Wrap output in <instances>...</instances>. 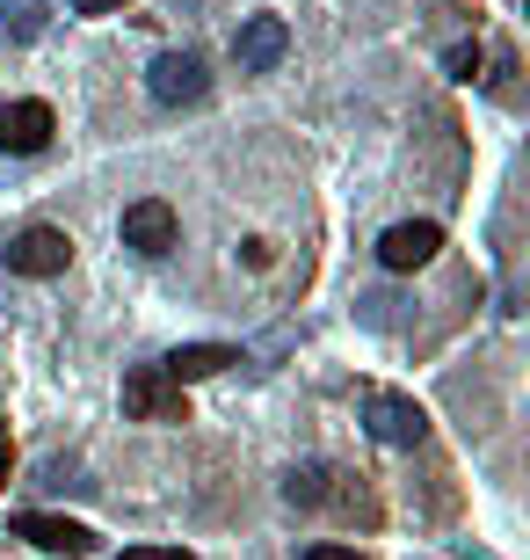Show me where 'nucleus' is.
Listing matches in <instances>:
<instances>
[{
  "label": "nucleus",
  "instance_id": "2eb2a0df",
  "mask_svg": "<svg viewBox=\"0 0 530 560\" xmlns=\"http://www.w3.org/2000/svg\"><path fill=\"white\" fill-rule=\"evenodd\" d=\"M117 8H131V0H73V15H117Z\"/></svg>",
  "mask_w": 530,
  "mask_h": 560
},
{
  "label": "nucleus",
  "instance_id": "dca6fc26",
  "mask_svg": "<svg viewBox=\"0 0 530 560\" xmlns=\"http://www.w3.org/2000/svg\"><path fill=\"white\" fill-rule=\"evenodd\" d=\"M306 560H364V553H356V546H313Z\"/></svg>",
  "mask_w": 530,
  "mask_h": 560
},
{
  "label": "nucleus",
  "instance_id": "f8f14e48",
  "mask_svg": "<svg viewBox=\"0 0 530 560\" xmlns=\"http://www.w3.org/2000/svg\"><path fill=\"white\" fill-rule=\"evenodd\" d=\"M284 495L306 502V510H313V502H327V466H298V474L284 480Z\"/></svg>",
  "mask_w": 530,
  "mask_h": 560
},
{
  "label": "nucleus",
  "instance_id": "f03ea898",
  "mask_svg": "<svg viewBox=\"0 0 530 560\" xmlns=\"http://www.w3.org/2000/svg\"><path fill=\"white\" fill-rule=\"evenodd\" d=\"M145 88H153V103L161 109H189V103H204L211 95V73L197 51H161V59L145 66Z\"/></svg>",
  "mask_w": 530,
  "mask_h": 560
},
{
  "label": "nucleus",
  "instance_id": "20e7f679",
  "mask_svg": "<svg viewBox=\"0 0 530 560\" xmlns=\"http://www.w3.org/2000/svg\"><path fill=\"white\" fill-rule=\"evenodd\" d=\"M66 262H73V241H66L59 226H22L15 241H8V270L15 277H59Z\"/></svg>",
  "mask_w": 530,
  "mask_h": 560
},
{
  "label": "nucleus",
  "instance_id": "f257e3e1",
  "mask_svg": "<svg viewBox=\"0 0 530 560\" xmlns=\"http://www.w3.org/2000/svg\"><path fill=\"white\" fill-rule=\"evenodd\" d=\"M123 416L131 422H189V400L167 378V364H131L123 372Z\"/></svg>",
  "mask_w": 530,
  "mask_h": 560
},
{
  "label": "nucleus",
  "instance_id": "6e6552de",
  "mask_svg": "<svg viewBox=\"0 0 530 560\" xmlns=\"http://www.w3.org/2000/svg\"><path fill=\"white\" fill-rule=\"evenodd\" d=\"M284 51H291L284 15H247L240 30H233V59H240V73H269Z\"/></svg>",
  "mask_w": 530,
  "mask_h": 560
},
{
  "label": "nucleus",
  "instance_id": "39448f33",
  "mask_svg": "<svg viewBox=\"0 0 530 560\" xmlns=\"http://www.w3.org/2000/svg\"><path fill=\"white\" fill-rule=\"evenodd\" d=\"M15 539H30L37 553H66V560H87L95 553V532L73 517H51V510H22L15 517Z\"/></svg>",
  "mask_w": 530,
  "mask_h": 560
},
{
  "label": "nucleus",
  "instance_id": "ddd939ff",
  "mask_svg": "<svg viewBox=\"0 0 530 560\" xmlns=\"http://www.w3.org/2000/svg\"><path fill=\"white\" fill-rule=\"evenodd\" d=\"M444 73H450V81H480V44H450Z\"/></svg>",
  "mask_w": 530,
  "mask_h": 560
},
{
  "label": "nucleus",
  "instance_id": "7ed1b4c3",
  "mask_svg": "<svg viewBox=\"0 0 530 560\" xmlns=\"http://www.w3.org/2000/svg\"><path fill=\"white\" fill-rule=\"evenodd\" d=\"M364 422H370L378 444H400V452H414V444L428 436L422 400H408V394H364Z\"/></svg>",
  "mask_w": 530,
  "mask_h": 560
},
{
  "label": "nucleus",
  "instance_id": "1a4fd4ad",
  "mask_svg": "<svg viewBox=\"0 0 530 560\" xmlns=\"http://www.w3.org/2000/svg\"><path fill=\"white\" fill-rule=\"evenodd\" d=\"M123 248H131V255H167V248H175V211H167L161 197L123 205Z\"/></svg>",
  "mask_w": 530,
  "mask_h": 560
},
{
  "label": "nucleus",
  "instance_id": "0eeeda50",
  "mask_svg": "<svg viewBox=\"0 0 530 560\" xmlns=\"http://www.w3.org/2000/svg\"><path fill=\"white\" fill-rule=\"evenodd\" d=\"M51 131H59L51 103H37V95L0 103V153H44V145H51Z\"/></svg>",
  "mask_w": 530,
  "mask_h": 560
},
{
  "label": "nucleus",
  "instance_id": "4468645a",
  "mask_svg": "<svg viewBox=\"0 0 530 560\" xmlns=\"http://www.w3.org/2000/svg\"><path fill=\"white\" fill-rule=\"evenodd\" d=\"M123 560H197V553H182V546H131Z\"/></svg>",
  "mask_w": 530,
  "mask_h": 560
},
{
  "label": "nucleus",
  "instance_id": "9b49d317",
  "mask_svg": "<svg viewBox=\"0 0 530 560\" xmlns=\"http://www.w3.org/2000/svg\"><path fill=\"white\" fill-rule=\"evenodd\" d=\"M44 22H51V0H8V8H0V37L37 44V37H44Z\"/></svg>",
  "mask_w": 530,
  "mask_h": 560
},
{
  "label": "nucleus",
  "instance_id": "423d86ee",
  "mask_svg": "<svg viewBox=\"0 0 530 560\" xmlns=\"http://www.w3.org/2000/svg\"><path fill=\"white\" fill-rule=\"evenodd\" d=\"M436 248H444V226L436 219H400V226H386V241H378V262L386 270H422V262H436Z\"/></svg>",
  "mask_w": 530,
  "mask_h": 560
},
{
  "label": "nucleus",
  "instance_id": "9d476101",
  "mask_svg": "<svg viewBox=\"0 0 530 560\" xmlns=\"http://www.w3.org/2000/svg\"><path fill=\"white\" fill-rule=\"evenodd\" d=\"M225 364H240V350H225V342H189V350L167 357V378L189 386V378H211V372H225Z\"/></svg>",
  "mask_w": 530,
  "mask_h": 560
},
{
  "label": "nucleus",
  "instance_id": "f3484780",
  "mask_svg": "<svg viewBox=\"0 0 530 560\" xmlns=\"http://www.w3.org/2000/svg\"><path fill=\"white\" fill-rule=\"evenodd\" d=\"M8 474H15V452H8V444H0V488H8Z\"/></svg>",
  "mask_w": 530,
  "mask_h": 560
}]
</instances>
